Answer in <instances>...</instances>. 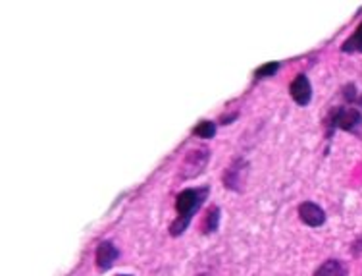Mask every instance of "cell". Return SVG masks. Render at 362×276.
Masks as SVG:
<instances>
[{
	"instance_id": "277c9868",
	"label": "cell",
	"mask_w": 362,
	"mask_h": 276,
	"mask_svg": "<svg viewBox=\"0 0 362 276\" xmlns=\"http://www.w3.org/2000/svg\"><path fill=\"white\" fill-rule=\"evenodd\" d=\"M289 93L299 107H306L313 100V83L304 74H299L289 85Z\"/></svg>"
},
{
	"instance_id": "30bf717a",
	"label": "cell",
	"mask_w": 362,
	"mask_h": 276,
	"mask_svg": "<svg viewBox=\"0 0 362 276\" xmlns=\"http://www.w3.org/2000/svg\"><path fill=\"white\" fill-rule=\"evenodd\" d=\"M193 136H196V138H203V139L214 138L216 124L214 122H210V120H203V122H199L195 128H193Z\"/></svg>"
},
{
	"instance_id": "4fadbf2b",
	"label": "cell",
	"mask_w": 362,
	"mask_h": 276,
	"mask_svg": "<svg viewBox=\"0 0 362 276\" xmlns=\"http://www.w3.org/2000/svg\"><path fill=\"white\" fill-rule=\"evenodd\" d=\"M351 251L354 253V255H359V253H361V251H362V237H359V240H357V242L352 244Z\"/></svg>"
},
{
	"instance_id": "52a82bcc",
	"label": "cell",
	"mask_w": 362,
	"mask_h": 276,
	"mask_svg": "<svg viewBox=\"0 0 362 276\" xmlns=\"http://www.w3.org/2000/svg\"><path fill=\"white\" fill-rule=\"evenodd\" d=\"M314 276H349V268L339 259H328L316 268Z\"/></svg>"
},
{
	"instance_id": "8fae6325",
	"label": "cell",
	"mask_w": 362,
	"mask_h": 276,
	"mask_svg": "<svg viewBox=\"0 0 362 276\" xmlns=\"http://www.w3.org/2000/svg\"><path fill=\"white\" fill-rule=\"evenodd\" d=\"M280 70V62H268L264 66H260V68L255 72V78L256 79H268L275 76V72Z\"/></svg>"
},
{
	"instance_id": "7c38bea8",
	"label": "cell",
	"mask_w": 362,
	"mask_h": 276,
	"mask_svg": "<svg viewBox=\"0 0 362 276\" xmlns=\"http://www.w3.org/2000/svg\"><path fill=\"white\" fill-rule=\"evenodd\" d=\"M343 97H345L347 103H351V105H357V107H359V100H361V97H359L357 87H354L352 83H349V85H345V87H343Z\"/></svg>"
},
{
	"instance_id": "9c48e42d",
	"label": "cell",
	"mask_w": 362,
	"mask_h": 276,
	"mask_svg": "<svg viewBox=\"0 0 362 276\" xmlns=\"http://www.w3.org/2000/svg\"><path fill=\"white\" fill-rule=\"evenodd\" d=\"M343 52H347V54H352V52H362V21L359 23V28L354 30L349 39L345 41L341 45Z\"/></svg>"
},
{
	"instance_id": "7a4b0ae2",
	"label": "cell",
	"mask_w": 362,
	"mask_h": 276,
	"mask_svg": "<svg viewBox=\"0 0 362 276\" xmlns=\"http://www.w3.org/2000/svg\"><path fill=\"white\" fill-rule=\"evenodd\" d=\"M328 126H330V134L332 136L333 129H343L354 136L362 134V112L354 107H339L333 109L332 114L328 116Z\"/></svg>"
},
{
	"instance_id": "8992f818",
	"label": "cell",
	"mask_w": 362,
	"mask_h": 276,
	"mask_svg": "<svg viewBox=\"0 0 362 276\" xmlns=\"http://www.w3.org/2000/svg\"><path fill=\"white\" fill-rule=\"evenodd\" d=\"M247 162L245 160H241V158H237L231 167L227 168V172H225L224 176V184L227 189H235V191H239L241 189V184H243V180H241V174L245 172Z\"/></svg>"
},
{
	"instance_id": "3957f363",
	"label": "cell",
	"mask_w": 362,
	"mask_h": 276,
	"mask_svg": "<svg viewBox=\"0 0 362 276\" xmlns=\"http://www.w3.org/2000/svg\"><path fill=\"white\" fill-rule=\"evenodd\" d=\"M299 218L306 226L320 228L326 224V211L314 201H304L299 205Z\"/></svg>"
},
{
	"instance_id": "5bb4252c",
	"label": "cell",
	"mask_w": 362,
	"mask_h": 276,
	"mask_svg": "<svg viewBox=\"0 0 362 276\" xmlns=\"http://www.w3.org/2000/svg\"><path fill=\"white\" fill-rule=\"evenodd\" d=\"M117 276H131V275H117Z\"/></svg>"
},
{
	"instance_id": "5b68a950",
	"label": "cell",
	"mask_w": 362,
	"mask_h": 276,
	"mask_svg": "<svg viewBox=\"0 0 362 276\" xmlns=\"http://www.w3.org/2000/svg\"><path fill=\"white\" fill-rule=\"evenodd\" d=\"M117 257H120V249H117L110 240L100 242L97 246V253H95V261H97L98 270H102V273L110 270V268L114 266V263L117 261Z\"/></svg>"
},
{
	"instance_id": "6da1fadb",
	"label": "cell",
	"mask_w": 362,
	"mask_h": 276,
	"mask_svg": "<svg viewBox=\"0 0 362 276\" xmlns=\"http://www.w3.org/2000/svg\"><path fill=\"white\" fill-rule=\"evenodd\" d=\"M210 188L208 186H201V188H187L183 191H179L176 198V220L170 224L168 232L170 236H181L185 232L191 220L196 215V211L205 205V201L208 199Z\"/></svg>"
},
{
	"instance_id": "ba28073f",
	"label": "cell",
	"mask_w": 362,
	"mask_h": 276,
	"mask_svg": "<svg viewBox=\"0 0 362 276\" xmlns=\"http://www.w3.org/2000/svg\"><path fill=\"white\" fill-rule=\"evenodd\" d=\"M220 218H222V211L220 207H210L206 213L205 222H203V234H212L220 226Z\"/></svg>"
}]
</instances>
